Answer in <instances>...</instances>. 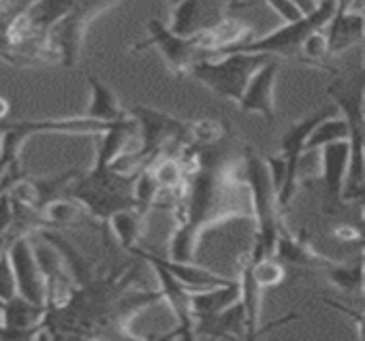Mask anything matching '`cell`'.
Masks as SVG:
<instances>
[{"mask_svg":"<svg viewBox=\"0 0 365 341\" xmlns=\"http://www.w3.org/2000/svg\"><path fill=\"white\" fill-rule=\"evenodd\" d=\"M276 258L280 263H284V265H293V267H299V269H314V271H323L327 265L334 263L331 258L317 252L312 248V243L304 235H297L293 229H289L284 218L280 222Z\"/></svg>","mask_w":365,"mask_h":341,"instance_id":"cell-16","label":"cell"},{"mask_svg":"<svg viewBox=\"0 0 365 341\" xmlns=\"http://www.w3.org/2000/svg\"><path fill=\"white\" fill-rule=\"evenodd\" d=\"M186 0H167V4H169V9L173 11V9H178L180 4H184Z\"/></svg>","mask_w":365,"mask_h":341,"instance_id":"cell-33","label":"cell"},{"mask_svg":"<svg viewBox=\"0 0 365 341\" xmlns=\"http://www.w3.org/2000/svg\"><path fill=\"white\" fill-rule=\"evenodd\" d=\"M340 109L336 105H329V107H323L302 120H297L282 137H280V143H278V156L284 160L287 164V177H284V184L280 188V207L282 211L289 209L297 188H299V164H302V158L306 154V143H308V137L312 135V130L327 117L331 115H338Z\"/></svg>","mask_w":365,"mask_h":341,"instance_id":"cell-10","label":"cell"},{"mask_svg":"<svg viewBox=\"0 0 365 341\" xmlns=\"http://www.w3.org/2000/svg\"><path fill=\"white\" fill-rule=\"evenodd\" d=\"M139 173H120L111 164L94 160V167L88 173H79L68 184L66 194L107 229L113 214L139 207L135 199V182Z\"/></svg>","mask_w":365,"mask_h":341,"instance_id":"cell-4","label":"cell"},{"mask_svg":"<svg viewBox=\"0 0 365 341\" xmlns=\"http://www.w3.org/2000/svg\"><path fill=\"white\" fill-rule=\"evenodd\" d=\"M331 235H334L338 241H357V243H359V239L364 237L361 231H359L355 224H349V222H342V224L334 226Z\"/></svg>","mask_w":365,"mask_h":341,"instance_id":"cell-29","label":"cell"},{"mask_svg":"<svg viewBox=\"0 0 365 341\" xmlns=\"http://www.w3.org/2000/svg\"><path fill=\"white\" fill-rule=\"evenodd\" d=\"M15 295H17V282H15L11 256H9V250H6L2 254V258H0V301H9Z\"/></svg>","mask_w":365,"mask_h":341,"instance_id":"cell-27","label":"cell"},{"mask_svg":"<svg viewBox=\"0 0 365 341\" xmlns=\"http://www.w3.org/2000/svg\"><path fill=\"white\" fill-rule=\"evenodd\" d=\"M321 273H323V276L327 278V282H329L334 288H338L344 297L355 295V293H359V290H364L365 288V269L361 258H357V261H353V263H336V261H334V263L327 265Z\"/></svg>","mask_w":365,"mask_h":341,"instance_id":"cell-22","label":"cell"},{"mask_svg":"<svg viewBox=\"0 0 365 341\" xmlns=\"http://www.w3.org/2000/svg\"><path fill=\"white\" fill-rule=\"evenodd\" d=\"M9 109H11V107H9L6 98H2V96H0V122L9 115Z\"/></svg>","mask_w":365,"mask_h":341,"instance_id":"cell-32","label":"cell"},{"mask_svg":"<svg viewBox=\"0 0 365 341\" xmlns=\"http://www.w3.org/2000/svg\"><path fill=\"white\" fill-rule=\"evenodd\" d=\"M26 177V173L19 169V167H13V169H9V171H4L2 175H0V196L4 194V192H9L19 179H24Z\"/></svg>","mask_w":365,"mask_h":341,"instance_id":"cell-30","label":"cell"},{"mask_svg":"<svg viewBox=\"0 0 365 341\" xmlns=\"http://www.w3.org/2000/svg\"><path fill=\"white\" fill-rule=\"evenodd\" d=\"M325 32L329 41V56H340L365 41V15L361 9L336 11Z\"/></svg>","mask_w":365,"mask_h":341,"instance_id":"cell-17","label":"cell"},{"mask_svg":"<svg viewBox=\"0 0 365 341\" xmlns=\"http://www.w3.org/2000/svg\"><path fill=\"white\" fill-rule=\"evenodd\" d=\"M336 141H351V128H349V122L344 120V115H331L327 120H323L314 130L312 135L308 137V143H306V152H319L321 147L329 145V143H336Z\"/></svg>","mask_w":365,"mask_h":341,"instance_id":"cell-23","label":"cell"},{"mask_svg":"<svg viewBox=\"0 0 365 341\" xmlns=\"http://www.w3.org/2000/svg\"><path fill=\"white\" fill-rule=\"evenodd\" d=\"M88 83H90V105H88V111H86V117L90 120H98V122H107V124H113V122H120V120H126L130 117L128 109L122 107L120 98L115 96V92L111 88H107L101 79H96L92 73L86 75Z\"/></svg>","mask_w":365,"mask_h":341,"instance_id":"cell-18","label":"cell"},{"mask_svg":"<svg viewBox=\"0 0 365 341\" xmlns=\"http://www.w3.org/2000/svg\"><path fill=\"white\" fill-rule=\"evenodd\" d=\"M327 96L340 109L351 128V167L346 179V201L365 186V58L359 56L349 68L336 73L327 85Z\"/></svg>","mask_w":365,"mask_h":341,"instance_id":"cell-3","label":"cell"},{"mask_svg":"<svg viewBox=\"0 0 365 341\" xmlns=\"http://www.w3.org/2000/svg\"><path fill=\"white\" fill-rule=\"evenodd\" d=\"M272 58L274 56H265V53L227 51L218 60L203 58V60L195 62L188 77L199 81L201 85H205L210 92H214L227 100H233L237 105L246 92L248 83L257 75V70L261 66H265Z\"/></svg>","mask_w":365,"mask_h":341,"instance_id":"cell-5","label":"cell"},{"mask_svg":"<svg viewBox=\"0 0 365 341\" xmlns=\"http://www.w3.org/2000/svg\"><path fill=\"white\" fill-rule=\"evenodd\" d=\"M361 13H364V15H365V6H361Z\"/></svg>","mask_w":365,"mask_h":341,"instance_id":"cell-34","label":"cell"},{"mask_svg":"<svg viewBox=\"0 0 365 341\" xmlns=\"http://www.w3.org/2000/svg\"><path fill=\"white\" fill-rule=\"evenodd\" d=\"M321 177L331 203H346V179L351 167V141H336L319 149Z\"/></svg>","mask_w":365,"mask_h":341,"instance_id":"cell-14","label":"cell"},{"mask_svg":"<svg viewBox=\"0 0 365 341\" xmlns=\"http://www.w3.org/2000/svg\"><path fill=\"white\" fill-rule=\"evenodd\" d=\"M148 209L141 207H130V209H122L118 214L111 216L109 226L113 229L118 243L126 250L133 252L135 248H139V241L145 233V220H148Z\"/></svg>","mask_w":365,"mask_h":341,"instance_id":"cell-21","label":"cell"},{"mask_svg":"<svg viewBox=\"0 0 365 341\" xmlns=\"http://www.w3.org/2000/svg\"><path fill=\"white\" fill-rule=\"evenodd\" d=\"M329 56V41H327V32L319 30L312 36L306 38L302 53H299V64L304 66H312V68H325V60Z\"/></svg>","mask_w":365,"mask_h":341,"instance_id":"cell-25","label":"cell"},{"mask_svg":"<svg viewBox=\"0 0 365 341\" xmlns=\"http://www.w3.org/2000/svg\"><path fill=\"white\" fill-rule=\"evenodd\" d=\"M0 60L15 68L36 64H60L58 56L47 43V34L13 38L0 32Z\"/></svg>","mask_w":365,"mask_h":341,"instance_id":"cell-15","label":"cell"},{"mask_svg":"<svg viewBox=\"0 0 365 341\" xmlns=\"http://www.w3.org/2000/svg\"><path fill=\"white\" fill-rule=\"evenodd\" d=\"M280 73V58H272L265 66L257 70L248 83L242 100L237 103L242 113L261 115L267 124L276 122V83Z\"/></svg>","mask_w":365,"mask_h":341,"instance_id":"cell-13","label":"cell"},{"mask_svg":"<svg viewBox=\"0 0 365 341\" xmlns=\"http://www.w3.org/2000/svg\"><path fill=\"white\" fill-rule=\"evenodd\" d=\"M156 258L184 284L188 286L190 290H203V288H214V286H227V284H233L237 282V278H225L220 273H214L210 269H203L195 263H180V261H171V258H165V256H158Z\"/></svg>","mask_w":365,"mask_h":341,"instance_id":"cell-20","label":"cell"},{"mask_svg":"<svg viewBox=\"0 0 365 341\" xmlns=\"http://www.w3.org/2000/svg\"><path fill=\"white\" fill-rule=\"evenodd\" d=\"M133 256H139L145 261L158 280V290L163 295V301L171 308V314L178 322V329L167 337H182V340H195V314H192V290L184 286L158 258L154 252L143 250L141 246L130 252Z\"/></svg>","mask_w":365,"mask_h":341,"instance_id":"cell-11","label":"cell"},{"mask_svg":"<svg viewBox=\"0 0 365 341\" xmlns=\"http://www.w3.org/2000/svg\"><path fill=\"white\" fill-rule=\"evenodd\" d=\"M13 224V201L9 196V192H4L0 196V235L9 233Z\"/></svg>","mask_w":365,"mask_h":341,"instance_id":"cell-28","label":"cell"},{"mask_svg":"<svg viewBox=\"0 0 365 341\" xmlns=\"http://www.w3.org/2000/svg\"><path fill=\"white\" fill-rule=\"evenodd\" d=\"M150 47L158 49L169 73L180 79L190 75L195 62L207 58L205 51L201 49L197 34H178L169 26H165L160 19L148 21V38L133 45L135 51L150 49Z\"/></svg>","mask_w":365,"mask_h":341,"instance_id":"cell-9","label":"cell"},{"mask_svg":"<svg viewBox=\"0 0 365 341\" xmlns=\"http://www.w3.org/2000/svg\"><path fill=\"white\" fill-rule=\"evenodd\" d=\"M41 237L58 248L71 276L73 290L68 299L47 310L43 318V337H126L141 340L133 331L135 318L163 301L160 290L139 286L137 265L103 271L83 258L56 231H41Z\"/></svg>","mask_w":365,"mask_h":341,"instance_id":"cell-1","label":"cell"},{"mask_svg":"<svg viewBox=\"0 0 365 341\" xmlns=\"http://www.w3.org/2000/svg\"><path fill=\"white\" fill-rule=\"evenodd\" d=\"M120 0H73L68 13L47 30V43L62 66H75L81 58L90 23Z\"/></svg>","mask_w":365,"mask_h":341,"instance_id":"cell-8","label":"cell"},{"mask_svg":"<svg viewBox=\"0 0 365 341\" xmlns=\"http://www.w3.org/2000/svg\"><path fill=\"white\" fill-rule=\"evenodd\" d=\"M175 220L169 258L180 263H195L201 237L210 229L233 220H255L242 149H218V145L201 149V167L188 177Z\"/></svg>","mask_w":365,"mask_h":341,"instance_id":"cell-2","label":"cell"},{"mask_svg":"<svg viewBox=\"0 0 365 341\" xmlns=\"http://www.w3.org/2000/svg\"><path fill=\"white\" fill-rule=\"evenodd\" d=\"M248 261H250V258H248ZM250 267H252V278H255V282H257L263 290L280 286V284L284 282V278H287L284 263H280L276 256L263 258V261H259L257 265L250 263Z\"/></svg>","mask_w":365,"mask_h":341,"instance_id":"cell-26","label":"cell"},{"mask_svg":"<svg viewBox=\"0 0 365 341\" xmlns=\"http://www.w3.org/2000/svg\"><path fill=\"white\" fill-rule=\"evenodd\" d=\"M15 237H13V233L9 231V233H4V235H0V258H2V254L9 250V246H11V241H13Z\"/></svg>","mask_w":365,"mask_h":341,"instance_id":"cell-31","label":"cell"},{"mask_svg":"<svg viewBox=\"0 0 365 341\" xmlns=\"http://www.w3.org/2000/svg\"><path fill=\"white\" fill-rule=\"evenodd\" d=\"M242 297L240 282L227 284V286H214L203 290H192V314L197 318H207L225 312L227 308L235 305Z\"/></svg>","mask_w":365,"mask_h":341,"instance_id":"cell-19","label":"cell"},{"mask_svg":"<svg viewBox=\"0 0 365 341\" xmlns=\"http://www.w3.org/2000/svg\"><path fill=\"white\" fill-rule=\"evenodd\" d=\"M9 256H11V265H13V273L17 282V295L26 297L28 301L36 305H45V299H47L45 273L36 258L30 235H21L13 239L9 246Z\"/></svg>","mask_w":365,"mask_h":341,"instance_id":"cell-12","label":"cell"},{"mask_svg":"<svg viewBox=\"0 0 365 341\" xmlns=\"http://www.w3.org/2000/svg\"><path fill=\"white\" fill-rule=\"evenodd\" d=\"M111 124L90 117H58V120H21L0 122V175L13 167H19V152L34 135H90L98 137L107 132Z\"/></svg>","mask_w":365,"mask_h":341,"instance_id":"cell-7","label":"cell"},{"mask_svg":"<svg viewBox=\"0 0 365 341\" xmlns=\"http://www.w3.org/2000/svg\"><path fill=\"white\" fill-rule=\"evenodd\" d=\"M338 11V0H319V6L304 15L297 21H289L263 36H255L252 41L237 45L229 51H246V53H265L284 60H299L302 47L308 36L319 30H325Z\"/></svg>","mask_w":365,"mask_h":341,"instance_id":"cell-6","label":"cell"},{"mask_svg":"<svg viewBox=\"0 0 365 341\" xmlns=\"http://www.w3.org/2000/svg\"><path fill=\"white\" fill-rule=\"evenodd\" d=\"M227 135H229V126L220 120H197V122H192V137H195L192 147L203 149V147L220 145Z\"/></svg>","mask_w":365,"mask_h":341,"instance_id":"cell-24","label":"cell"}]
</instances>
